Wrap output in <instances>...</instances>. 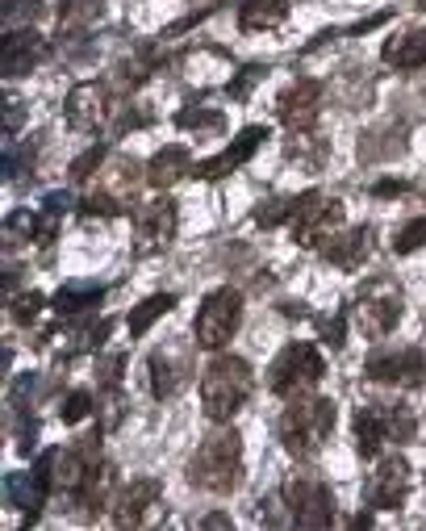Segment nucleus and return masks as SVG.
Returning <instances> with one entry per match:
<instances>
[{
    "instance_id": "obj_2",
    "label": "nucleus",
    "mask_w": 426,
    "mask_h": 531,
    "mask_svg": "<svg viewBox=\"0 0 426 531\" xmlns=\"http://www.w3.org/2000/svg\"><path fill=\"white\" fill-rule=\"evenodd\" d=\"M239 469H243V440L239 431H213L209 440H201V448L188 460V481L209 494H230L239 486Z\"/></svg>"
},
{
    "instance_id": "obj_22",
    "label": "nucleus",
    "mask_w": 426,
    "mask_h": 531,
    "mask_svg": "<svg viewBox=\"0 0 426 531\" xmlns=\"http://www.w3.org/2000/svg\"><path fill=\"white\" fill-rule=\"evenodd\" d=\"M389 435V414L376 406H360L355 410V444H360L364 456H376Z\"/></svg>"
},
{
    "instance_id": "obj_42",
    "label": "nucleus",
    "mask_w": 426,
    "mask_h": 531,
    "mask_svg": "<svg viewBox=\"0 0 426 531\" xmlns=\"http://www.w3.org/2000/svg\"><path fill=\"white\" fill-rule=\"evenodd\" d=\"M343 327H347V314H339V318L326 327V343H330V348H343Z\"/></svg>"
},
{
    "instance_id": "obj_33",
    "label": "nucleus",
    "mask_w": 426,
    "mask_h": 531,
    "mask_svg": "<svg viewBox=\"0 0 426 531\" xmlns=\"http://www.w3.org/2000/svg\"><path fill=\"white\" fill-rule=\"evenodd\" d=\"M80 214L84 218H117V214H122V197H109V193H92L84 205H80Z\"/></svg>"
},
{
    "instance_id": "obj_26",
    "label": "nucleus",
    "mask_w": 426,
    "mask_h": 531,
    "mask_svg": "<svg viewBox=\"0 0 426 531\" xmlns=\"http://www.w3.org/2000/svg\"><path fill=\"white\" fill-rule=\"evenodd\" d=\"M34 235H38V243H51L55 239V214L46 218V222H38L30 210H17V214L5 218V243L9 247L21 243V239H34Z\"/></svg>"
},
{
    "instance_id": "obj_41",
    "label": "nucleus",
    "mask_w": 426,
    "mask_h": 531,
    "mask_svg": "<svg viewBox=\"0 0 426 531\" xmlns=\"http://www.w3.org/2000/svg\"><path fill=\"white\" fill-rule=\"evenodd\" d=\"M17 126H21V101H17V97H9V109H5V138H13V134H17Z\"/></svg>"
},
{
    "instance_id": "obj_8",
    "label": "nucleus",
    "mask_w": 426,
    "mask_h": 531,
    "mask_svg": "<svg viewBox=\"0 0 426 531\" xmlns=\"http://www.w3.org/2000/svg\"><path fill=\"white\" fill-rule=\"evenodd\" d=\"M343 222V205L335 201V197H322L318 189H310V193H301L297 201H293V218H289V226H293V239L297 243H318L330 226H339Z\"/></svg>"
},
{
    "instance_id": "obj_36",
    "label": "nucleus",
    "mask_w": 426,
    "mask_h": 531,
    "mask_svg": "<svg viewBox=\"0 0 426 531\" xmlns=\"http://www.w3.org/2000/svg\"><path fill=\"white\" fill-rule=\"evenodd\" d=\"M389 431L397 435V444L414 440V414L410 410H389Z\"/></svg>"
},
{
    "instance_id": "obj_31",
    "label": "nucleus",
    "mask_w": 426,
    "mask_h": 531,
    "mask_svg": "<svg viewBox=\"0 0 426 531\" xmlns=\"http://www.w3.org/2000/svg\"><path fill=\"white\" fill-rule=\"evenodd\" d=\"M92 414V394H84V389H71V394L63 398V406H59V419L63 423H84Z\"/></svg>"
},
{
    "instance_id": "obj_4",
    "label": "nucleus",
    "mask_w": 426,
    "mask_h": 531,
    "mask_svg": "<svg viewBox=\"0 0 426 531\" xmlns=\"http://www.w3.org/2000/svg\"><path fill=\"white\" fill-rule=\"evenodd\" d=\"M326 373V364L318 356L314 343H289L268 368V385H272V394L280 398H297L305 394V389H314Z\"/></svg>"
},
{
    "instance_id": "obj_21",
    "label": "nucleus",
    "mask_w": 426,
    "mask_h": 531,
    "mask_svg": "<svg viewBox=\"0 0 426 531\" xmlns=\"http://www.w3.org/2000/svg\"><path fill=\"white\" fill-rule=\"evenodd\" d=\"M101 302H105V285H97V281H71V285H63L55 293V314L71 318V314H84V310L101 306Z\"/></svg>"
},
{
    "instance_id": "obj_32",
    "label": "nucleus",
    "mask_w": 426,
    "mask_h": 531,
    "mask_svg": "<svg viewBox=\"0 0 426 531\" xmlns=\"http://www.w3.org/2000/svg\"><path fill=\"white\" fill-rule=\"evenodd\" d=\"M105 155H109V147H88L84 155H76L71 159V180H88L92 172H101V164H105Z\"/></svg>"
},
{
    "instance_id": "obj_1",
    "label": "nucleus",
    "mask_w": 426,
    "mask_h": 531,
    "mask_svg": "<svg viewBox=\"0 0 426 531\" xmlns=\"http://www.w3.org/2000/svg\"><path fill=\"white\" fill-rule=\"evenodd\" d=\"M251 364L239 360V356H218L209 360L205 377H201V406L213 423H230L251 398Z\"/></svg>"
},
{
    "instance_id": "obj_38",
    "label": "nucleus",
    "mask_w": 426,
    "mask_h": 531,
    "mask_svg": "<svg viewBox=\"0 0 426 531\" xmlns=\"http://www.w3.org/2000/svg\"><path fill=\"white\" fill-rule=\"evenodd\" d=\"M0 17H5V26H13L17 17L34 21V17H38V0H5V9H0Z\"/></svg>"
},
{
    "instance_id": "obj_14",
    "label": "nucleus",
    "mask_w": 426,
    "mask_h": 531,
    "mask_svg": "<svg viewBox=\"0 0 426 531\" xmlns=\"http://www.w3.org/2000/svg\"><path fill=\"white\" fill-rule=\"evenodd\" d=\"M426 373V356L418 348H401V352H376L364 364V377L372 381H389V385H422Z\"/></svg>"
},
{
    "instance_id": "obj_29",
    "label": "nucleus",
    "mask_w": 426,
    "mask_h": 531,
    "mask_svg": "<svg viewBox=\"0 0 426 531\" xmlns=\"http://www.w3.org/2000/svg\"><path fill=\"white\" fill-rule=\"evenodd\" d=\"M176 122H180L184 130H197V134H201V130L213 134V130H222V126H226V118H222L218 109H201V105H197V109H193V105L180 109V118H176Z\"/></svg>"
},
{
    "instance_id": "obj_18",
    "label": "nucleus",
    "mask_w": 426,
    "mask_h": 531,
    "mask_svg": "<svg viewBox=\"0 0 426 531\" xmlns=\"http://www.w3.org/2000/svg\"><path fill=\"white\" fill-rule=\"evenodd\" d=\"M71 130H97L105 122V88L101 84H76L63 101Z\"/></svg>"
},
{
    "instance_id": "obj_13",
    "label": "nucleus",
    "mask_w": 426,
    "mask_h": 531,
    "mask_svg": "<svg viewBox=\"0 0 426 531\" xmlns=\"http://www.w3.org/2000/svg\"><path fill=\"white\" fill-rule=\"evenodd\" d=\"M268 138V126H247V130H239V138H234L230 147H222L218 155H209V159H201V164L193 168L201 180H222V176H230L234 168H243L247 159L259 151V143Z\"/></svg>"
},
{
    "instance_id": "obj_24",
    "label": "nucleus",
    "mask_w": 426,
    "mask_h": 531,
    "mask_svg": "<svg viewBox=\"0 0 426 531\" xmlns=\"http://www.w3.org/2000/svg\"><path fill=\"white\" fill-rule=\"evenodd\" d=\"M289 17V0H243L239 26L243 30H272Z\"/></svg>"
},
{
    "instance_id": "obj_7",
    "label": "nucleus",
    "mask_w": 426,
    "mask_h": 531,
    "mask_svg": "<svg viewBox=\"0 0 426 531\" xmlns=\"http://www.w3.org/2000/svg\"><path fill=\"white\" fill-rule=\"evenodd\" d=\"M51 490H55V452H46L34 465V473H9L5 477V502L17 506V511H26V523L38 519Z\"/></svg>"
},
{
    "instance_id": "obj_11",
    "label": "nucleus",
    "mask_w": 426,
    "mask_h": 531,
    "mask_svg": "<svg viewBox=\"0 0 426 531\" xmlns=\"http://www.w3.org/2000/svg\"><path fill=\"white\" fill-rule=\"evenodd\" d=\"M97 465H101V440L97 435H88L84 444L67 448V452H55V490L80 498L84 486L92 481V473H97Z\"/></svg>"
},
{
    "instance_id": "obj_34",
    "label": "nucleus",
    "mask_w": 426,
    "mask_h": 531,
    "mask_svg": "<svg viewBox=\"0 0 426 531\" xmlns=\"http://www.w3.org/2000/svg\"><path fill=\"white\" fill-rule=\"evenodd\" d=\"M293 201H297V197L259 205V210H255V222H259V226H280V222H289V218H293Z\"/></svg>"
},
{
    "instance_id": "obj_5",
    "label": "nucleus",
    "mask_w": 426,
    "mask_h": 531,
    "mask_svg": "<svg viewBox=\"0 0 426 531\" xmlns=\"http://www.w3.org/2000/svg\"><path fill=\"white\" fill-rule=\"evenodd\" d=\"M239 318H243V293L239 289H213L205 297V306L197 310V322H193L197 348H205V352L226 348L230 335L239 331Z\"/></svg>"
},
{
    "instance_id": "obj_9",
    "label": "nucleus",
    "mask_w": 426,
    "mask_h": 531,
    "mask_svg": "<svg viewBox=\"0 0 426 531\" xmlns=\"http://www.w3.org/2000/svg\"><path fill=\"white\" fill-rule=\"evenodd\" d=\"M284 498H289V515L297 527H330L335 523V498L322 481L314 477H293L289 486H284Z\"/></svg>"
},
{
    "instance_id": "obj_20",
    "label": "nucleus",
    "mask_w": 426,
    "mask_h": 531,
    "mask_svg": "<svg viewBox=\"0 0 426 531\" xmlns=\"http://www.w3.org/2000/svg\"><path fill=\"white\" fill-rule=\"evenodd\" d=\"M184 172H193V164H188V151L184 147H163L147 164V184H151V189H172Z\"/></svg>"
},
{
    "instance_id": "obj_23",
    "label": "nucleus",
    "mask_w": 426,
    "mask_h": 531,
    "mask_svg": "<svg viewBox=\"0 0 426 531\" xmlns=\"http://www.w3.org/2000/svg\"><path fill=\"white\" fill-rule=\"evenodd\" d=\"M184 373H188V368L176 364V356L168 348L151 352V394L155 398H172L176 389H180V381H184Z\"/></svg>"
},
{
    "instance_id": "obj_45",
    "label": "nucleus",
    "mask_w": 426,
    "mask_h": 531,
    "mask_svg": "<svg viewBox=\"0 0 426 531\" xmlns=\"http://www.w3.org/2000/svg\"><path fill=\"white\" fill-rule=\"evenodd\" d=\"M418 9H422V13H426V0H418Z\"/></svg>"
},
{
    "instance_id": "obj_27",
    "label": "nucleus",
    "mask_w": 426,
    "mask_h": 531,
    "mask_svg": "<svg viewBox=\"0 0 426 531\" xmlns=\"http://www.w3.org/2000/svg\"><path fill=\"white\" fill-rule=\"evenodd\" d=\"M105 0H59V30L84 34L92 21H101Z\"/></svg>"
},
{
    "instance_id": "obj_19",
    "label": "nucleus",
    "mask_w": 426,
    "mask_h": 531,
    "mask_svg": "<svg viewBox=\"0 0 426 531\" xmlns=\"http://www.w3.org/2000/svg\"><path fill=\"white\" fill-rule=\"evenodd\" d=\"M372 251V230L360 226V230H347V235H335L330 243H322V256L335 264V268H360Z\"/></svg>"
},
{
    "instance_id": "obj_3",
    "label": "nucleus",
    "mask_w": 426,
    "mask_h": 531,
    "mask_svg": "<svg viewBox=\"0 0 426 531\" xmlns=\"http://www.w3.org/2000/svg\"><path fill=\"white\" fill-rule=\"evenodd\" d=\"M335 402L330 398H293V406L280 414V440L293 456H314L330 431H335Z\"/></svg>"
},
{
    "instance_id": "obj_40",
    "label": "nucleus",
    "mask_w": 426,
    "mask_h": 531,
    "mask_svg": "<svg viewBox=\"0 0 426 531\" xmlns=\"http://www.w3.org/2000/svg\"><path fill=\"white\" fill-rule=\"evenodd\" d=\"M406 189H410L406 180H376V184H372V193H376V197H401Z\"/></svg>"
},
{
    "instance_id": "obj_16",
    "label": "nucleus",
    "mask_w": 426,
    "mask_h": 531,
    "mask_svg": "<svg viewBox=\"0 0 426 531\" xmlns=\"http://www.w3.org/2000/svg\"><path fill=\"white\" fill-rule=\"evenodd\" d=\"M318 97H322V88H318L314 80H297V84L276 101L280 122L289 126V130H310V126L318 122Z\"/></svg>"
},
{
    "instance_id": "obj_28",
    "label": "nucleus",
    "mask_w": 426,
    "mask_h": 531,
    "mask_svg": "<svg viewBox=\"0 0 426 531\" xmlns=\"http://www.w3.org/2000/svg\"><path fill=\"white\" fill-rule=\"evenodd\" d=\"M172 306H176V293H151L147 302H138V306L130 310V318H126L130 335H147V331H151V322H155V318H163Z\"/></svg>"
},
{
    "instance_id": "obj_25",
    "label": "nucleus",
    "mask_w": 426,
    "mask_h": 531,
    "mask_svg": "<svg viewBox=\"0 0 426 531\" xmlns=\"http://www.w3.org/2000/svg\"><path fill=\"white\" fill-rule=\"evenodd\" d=\"M381 55L393 67H422L426 63V30H410V34H401V38H389Z\"/></svg>"
},
{
    "instance_id": "obj_35",
    "label": "nucleus",
    "mask_w": 426,
    "mask_h": 531,
    "mask_svg": "<svg viewBox=\"0 0 426 531\" xmlns=\"http://www.w3.org/2000/svg\"><path fill=\"white\" fill-rule=\"evenodd\" d=\"M264 76H268V67H243V76L226 84V88H230V97H234V101H243L247 92H251V84H255V80H264Z\"/></svg>"
},
{
    "instance_id": "obj_12",
    "label": "nucleus",
    "mask_w": 426,
    "mask_h": 531,
    "mask_svg": "<svg viewBox=\"0 0 426 531\" xmlns=\"http://www.w3.org/2000/svg\"><path fill=\"white\" fill-rule=\"evenodd\" d=\"M51 55V46H46V38L38 30H9L5 42H0V72H5L9 80L13 76H26L34 72V67Z\"/></svg>"
},
{
    "instance_id": "obj_37",
    "label": "nucleus",
    "mask_w": 426,
    "mask_h": 531,
    "mask_svg": "<svg viewBox=\"0 0 426 531\" xmlns=\"http://www.w3.org/2000/svg\"><path fill=\"white\" fill-rule=\"evenodd\" d=\"M42 306H46V297H42V293H34V289H30V293H26V297H17V306H13V318H17V322H34V318H38V310H42Z\"/></svg>"
},
{
    "instance_id": "obj_10",
    "label": "nucleus",
    "mask_w": 426,
    "mask_h": 531,
    "mask_svg": "<svg viewBox=\"0 0 426 531\" xmlns=\"http://www.w3.org/2000/svg\"><path fill=\"white\" fill-rule=\"evenodd\" d=\"M134 239H138L134 243L138 256H155V251L168 247L176 239V205L168 197L138 205V214H134Z\"/></svg>"
},
{
    "instance_id": "obj_6",
    "label": "nucleus",
    "mask_w": 426,
    "mask_h": 531,
    "mask_svg": "<svg viewBox=\"0 0 426 531\" xmlns=\"http://www.w3.org/2000/svg\"><path fill=\"white\" fill-rule=\"evenodd\" d=\"M355 318H360V327L368 335H376V339L389 335L401 318V289L393 281H385V276L368 281L360 289V302H355Z\"/></svg>"
},
{
    "instance_id": "obj_43",
    "label": "nucleus",
    "mask_w": 426,
    "mask_h": 531,
    "mask_svg": "<svg viewBox=\"0 0 426 531\" xmlns=\"http://www.w3.org/2000/svg\"><path fill=\"white\" fill-rule=\"evenodd\" d=\"M67 205H71L67 193H46V214H55V218H59V214L67 210Z\"/></svg>"
},
{
    "instance_id": "obj_39",
    "label": "nucleus",
    "mask_w": 426,
    "mask_h": 531,
    "mask_svg": "<svg viewBox=\"0 0 426 531\" xmlns=\"http://www.w3.org/2000/svg\"><path fill=\"white\" fill-rule=\"evenodd\" d=\"M122 364H126V356H109V360L97 368V373H101V381H105L109 389L117 385V377H122Z\"/></svg>"
},
{
    "instance_id": "obj_44",
    "label": "nucleus",
    "mask_w": 426,
    "mask_h": 531,
    "mask_svg": "<svg viewBox=\"0 0 426 531\" xmlns=\"http://www.w3.org/2000/svg\"><path fill=\"white\" fill-rule=\"evenodd\" d=\"M201 527H230V515H209L201 519Z\"/></svg>"
},
{
    "instance_id": "obj_30",
    "label": "nucleus",
    "mask_w": 426,
    "mask_h": 531,
    "mask_svg": "<svg viewBox=\"0 0 426 531\" xmlns=\"http://www.w3.org/2000/svg\"><path fill=\"white\" fill-rule=\"evenodd\" d=\"M426 243V218H414L397 230V239H393V251L397 256H410V251H418Z\"/></svg>"
},
{
    "instance_id": "obj_15",
    "label": "nucleus",
    "mask_w": 426,
    "mask_h": 531,
    "mask_svg": "<svg viewBox=\"0 0 426 531\" xmlns=\"http://www.w3.org/2000/svg\"><path fill=\"white\" fill-rule=\"evenodd\" d=\"M406 490H410V465L401 456H385L381 469L372 473V486H368V502L376 511H397L406 502Z\"/></svg>"
},
{
    "instance_id": "obj_17",
    "label": "nucleus",
    "mask_w": 426,
    "mask_h": 531,
    "mask_svg": "<svg viewBox=\"0 0 426 531\" xmlns=\"http://www.w3.org/2000/svg\"><path fill=\"white\" fill-rule=\"evenodd\" d=\"M163 494V486L155 477H134L130 486L113 498V523L117 527H138L142 515H147V506H155Z\"/></svg>"
}]
</instances>
